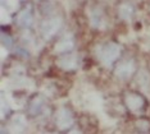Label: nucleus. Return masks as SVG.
Listing matches in <instances>:
<instances>
[{"instance_id": "nucleus-1", "label": "nucleus", "mask_w": 150, "mask_h": 134, "mask_svg": "<svg viewBox=\"0 0 150 134\" xmlns=\"http://www.w3.org/2000/svg\"><path fill=\"white\" fill-rule=\"evenodd\" d=\"M121 46L115 42H107L101 46H99V49L96 51V55L99 58V60L103 63L105 67H112L115 61L119 59L121 56Z\"/></svg>"}, {"instance_id": "nucleus-2", "label": "nucleus", "mask_w": 150, "mask_h": 134, "mask_svg": "<svg viewBox=\"0 0 150 134\" xmlns=\"http://www.w3.org/2000/svg\"><path fill=\"white\" fill-rule=\"evenodd\" d=\"M123 102L126 107L132 112H141L148 106V102H146V98L144 97V95L135 91L126 92L123 96Z\"/></svg>"}, {"instance_id": "nucleus-3", "label": "nucleus", "mask_w": 150, "mask_h": 134, "mask_svg": "<svg viewBox=\"0 0 150 134\" xmlns=\"http://www.w3.org/2000/svg\"><path fill=\"white\" fill-rule=\"evenodd\" d=\"M60 27H62V19L59 17H52V18L44 20L41 23L40 29H41V35L44 36V39L49 40L54 35H57L58 31L60 29Z\"/></svg>"}, {"instance_id": "nucleus-4", "label": "nucleus", "mask_w": 150, "mask_h": 134, "mask_svg": "<svg viewBox=\"0 0 150 134\" xmlns=\"http://www.w3.org/2000/svg\"><path fill=\"white\" fill-rule=\"evenodd\" d=\"M74 123V115L68 107H62L57 112L55 124L59 130H68Z\"/></svg>"}, {"instance_id": "nucleus-5", "label": "nucleus", "mask_w": 150, "mask_h": 134, "mask_svg": "<svg viewBox=\"0 0 150 134\" xmlns=\"http://www.w3.org/2000/svg\"><path fill=\"white\" fill-rule=\"evenodd\" d=\"M136 72V63L135 60L132 59H128V60H125L122 61L121 64L115 68L114 70V74L118 79H122V81H127L132 75L135 74Z\"/></svg>"}, {"instance_id": "nucleus-6", "label": "nucleus", "mask_w": 150, "mask_h": 134, "mask_svg": "<svg viewBox=\"0 0 150 134\" xmlns=\"http://www.w3.org/2000/svg\"><path fill=\"white\" fill-rule=\"evenodd\" d=\"M33 23V12L32 6L27 5L21 9V12L17 15V25L21 27H31Z\"/></svg>"}, {"instance_id": "nucleus-7", "label": "nucleus", "mask_w": 150, "mask_h": 134, "mask_svg": "<svg viewBox=\"0 0 150 134\" xmlns=\"http://www.w3.org/2000/svg\"><path fill=\"white\" fill-rule=\"evenodd\" d=\"M135 14V8L132 4L129 3H123V4L119 5L118 8V15L121 19L123 20H129Z\"/></svg>"}, {"instance_id": "nucleus-8", "label": "nucleus", "mask_w": 150, "mask_h": 134, "mask_svg": "<svg viewBox=\"0 0 150 134\" xmlns=\"http://www.w3.org/2000/svg\"><path fill=\"white\" fill-rule=\"evenodd\" d=\"M42 106H44V98L41 96H36V97L32 98L31 102H30V114L39 115L42 110Z\"/></svg>"}, {"instance_id": "nucleus-9", "label": "nucleus", "mask_w": 150, "mask_h": 134, "mask_svg": "<svg viewBox=\"0 0 150 134\" xmlns=\"http://www.w3.org/2000/svg\"><path fill=\"white\" fill-rule=\"evenodd\" d=\"M58 64L60 65V68H63V69L66 70H71V69H76L77 67V59L74 56H63L62 59H59L58 61Z\"/></svg>"}, {"instance_id": "nucleus-10", "label": "nucleus", "mask_w": 150, "mask_h": 134, "mask_svg": "<svg viewBox=\"0 0 150 134\" xmlns=\"http://www.w3.org/2000/svg\"><path fill=\"white\" fill-rule=\"evenodd\" d=\"M72 49H73V41H71L69 39L62 40L60 42H58V45L55 46V51L57 53H60V54H67Z\"/></svg>"}, {"instance_id": "nucleus-11", "label": "nucleus", "mask_w": 150, "mask_h": 134, "mask_svg": "<svg viewBox=\"0 0 150 134\" xmlns=\"http://www.w3.org/2000/svg\"><path fill=\"white\" fill-rule=\"evenodd\" d=\"M136 128H137L140 132H149L150 130V120L145 119V118H140L137 121H136Z\"/></svg>"}, {"instance_id": "nucleus-12", "label": "nucleus", "mask_w": 150, "mask_h": 134, "mask_svg": "<svg viewBox=\"0 0 150 134\" xmlns=\"http://www.w3.org/2000/svg\"><path fill=\"white\" fill-rule=\"evenodd\" d=\"M1 45L4 47H12L13 46V39L9 33H5L4 31L1 32Z\"/></svg>"}, {"instance_id": "nucleus-13", "label": "nucleus", "mask_w": 150, "mask_h": 134, "mask_svg": "<svg viewBox=\"0 0 150 134\" xmlns=\"http://www.w3.org/2000/svg\"><path fill=\"white\" fill-rule=\"evenodd\" d=\"M91 19H93V25H94V27H98V26H99V23H100V20H101L100 12H93Z\"/></svg>"}]
</instances>
